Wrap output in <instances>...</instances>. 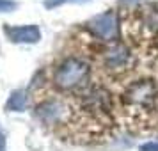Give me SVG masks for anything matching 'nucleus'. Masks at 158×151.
Returning a JSON list of instances; mask_svg holds the SVG:
<instances>
[{
  "label": "nucleus",
  "instance_id": "f257e3e1",
  "mask_svg": "<svg viewBox=\"0 0 158 151\" xmlns=\"http://www.w3.org/2000/svg\"><path fill=\"white\" fill-rule=\"evenodd\" d=\"M123 107L131 124H142L155 121L158 115V86L155 80L142 78L131 82L123 93Z\"/></svg>",
  "mask_w": 158,
  "mask_h": 151
},
{
  "label": "nucleus",
  "instance_id": "f03ea898",
  "mask_svg": "<svg viewBox=\"0 0 158 151\" xmlns=\"http://www.w3.org/2000/svg\"><path fill=\"white\" fill-rule=\"evenodd\" d=\"M137 18L130 20L124 25L126 36H130L133 41H158V6L149 4V6H139L133 9Z\"/></svg>",
  "mask_w": 158,
  "mask_h": 151
},
{
  "label": "nucleus",
  "instance_id": "7ed1b4c3",
  "mask_svg": "<svg viewBox=\"0 0 158 151\" xmlns=\"http://www.w3.org/2000/svg\"><path fill=\"white\" fill-rule=\"evenodd\" d=\"M91 68L87 61L78 57H69L60 62L53 75V86L60 91H77L89 78Z\"/></svg>",
  "mask_w": 158,
  "mask_h": 151
},
{
  "label": "nucleus",
  "instance_id": "20e7f679",
  "mask_svg": "<svg viewBox=\"0 0 158 151\" xmlns=\"http://www.w3.org/2000/svg\"><path fill=\"white\" fill-rule=\"evenodd\" d=\"M103 64L112 73H124L135 64V57L130 48L123 43H115L103 53Z\"/></svg>",
  "mask_w": 158,
  "mask_h": 151
},
{
  "label": "nucleus",
  "instance_id": "39448f33",
  "mask_svg": "<svg viewBox=\"0 0 158 151\" xmlns=\"http://www.w3.org/2000/svg\"><path fill=\"white\" fill-rule=\"evenodd\" d=\"M117 27H119V22L114 11H107L89 22V29L94 32V36L103 41H114L117 36Z\"/></svg>",
  "mask_w": 158,
  "mask_h": 151
},
{
  "label": "nucleus",
  "instance_id": "423d86ee",
  "mask_svg": "<svg viewBox=\"0 0 158 151\" xmlns=\"http://www.w3.org/2000/svg\"><path fill=\"white\" fill-rule=\"evenodd\" d=\"M6 36L13 41V43H27L34 44L41 39V30L36 25H20V27H4Z\"/></svg>",
  "mask_w": 158,
  "mask_h": 151
},
{
  "label": "nucleus",
  "instance_id": "0eeeda50",
  "mask_svg": "<svg viewBox=\"0 0 158 151\" xmlns=\"http://www.w3.org/2000/svg\"><path fill=\"white\" fill-rule=\"evenodd\" d=\"M25 107H27V94H25V91H15L7 101V108L15 110V112H22V110H25Z\"/></svg>",
  "mask_w": 158,
  "mask_h": 151
},
{
  "label": "nucleus",
  "instance_id": "6e6552de",
  "mask_svg": "<svg viewBox=\"0 0 158 151\" xmlns=\"http://www.w3.org/2000/svg\"><path fill=\"white\" fill-rule=\"evenodd\" d=\"M139 149L140 151H158V141H149L146 144H140Z\"/></svg>",
  "mask_w": 158,
  "mask_h": 151
},
{
  "label": "nucleus",
  "instance_id": "1a4fd4ad",
  "mask_svg": "<svg viewBox=\"0 0 158 151\" xmlns=\"http://www.w3.org/2000/svg\"><path fill=\"white\" fill-rule=\"evenodd\" d=\"M16 6L15 2H11V0H0V13H7V11H13Z\"/></svg>",
  "mask_w": 158,
  "mask_h": 151
},
{
  "label": "nucleus",
  "instance_id": "9d476101",
  "mask_svg": "<svg viewBox=\"0 0 158 151\" xmlns=\"http://www.w3.org/2000/svg\"><path fill=\"white\" fill-rule=\"evenodd\" d=\"M64 2H84V0H48V2H46V7L59 6V4H64Z\"/></svg>",
  "mask_w": 158,
  "mask_h": 151
},
{
  "label": "nucleus",
  "instance_id": "9b49d317",
  "mask_svg": "<svg viewBox=\"0 0 158 151\" xmlns=\"http://www.w3.org/2000/svg\"><path fill=\"white\" fill-rule=\"evenodd\" d=\"M0 151H6V137H4V133H0Z\"/></svg>",
  "mask_w": 158,
  "mask_h": 151
}]
</instances>
